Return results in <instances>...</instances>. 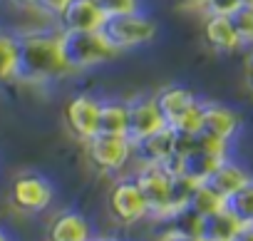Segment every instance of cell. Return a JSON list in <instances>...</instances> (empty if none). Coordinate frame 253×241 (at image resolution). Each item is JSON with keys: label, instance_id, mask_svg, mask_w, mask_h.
I'll return each instance as SVG.
<instances>
[{"label": "cell", "instance_id": "33", "mask_svg": "<svg viewBox=\"0 0 253 241\" xmlns=\"http://www.w3.org/2000/svg\"><path fill=\"white\" fill-rule=\"evenodd\" d=\"M0 241H8V236H5V231L0 229Z\"/></svg>", "mask_w": 253, "mask_h": 241}, {"label": "cell", "instance_id": "18", "mask_svg": "<svg viewBox=\"0 0 253 241\" xmlns=\"http://www.w3.org/2000/svg\"><path fill=\"white\" fill-rule=\"evenodd\" d=\"M47 241H89V224L82 214L65 211L50 224Z\"/></svg>", "mask_w": 253, "mask_h": 241}, {"label": "cell", "instance_id": "29", "mask_svg": "<svg viewBox=\"0 0 253 241\" xmlns=\"http://www.w3.org/2000/svg\"><path fill=\"white\" fill-rule=\"evenodd\" d=\"M164 241H199V239H196V236H189V234H179V231H176V234H169Z\"/></svg>", "mask_w": 253, "mask_h": 241}, {"label": "cell", "instance_id": "28", "mask_svg": "<svg viewBox=\"0 0 253 241\" xmlns=\"http://www.w3.org/2000/svg\"><path fill=\"white\" fill-rule=\"evenodd\" d=\"M179 3H181L184 8H189V10H204L209 0H179Z\"/></svg>", "mask_w": 253, "mask_h": 241}, {"label": "cell", "instance_id": "17", "mask_svg": "<svg viewBox=\"0 0 253 241\" xmlns=\"http://www.w3.org/2000/svg\"><path fill=\"white\" fill-rule=\"evenodd\" d=\"M99 132L126 137V132H129V102L119 97H104L99 102Z\"/></svg>", "mask_w": 253, "mask_h": 241}, {"label": "cell", "instance_id": "7", "mask_svg": "<svg viewBox=\"0 0 253 241\" xmlns=\"http://www.w3.org/2000/svg\"><path fill=\"white\" fill-rule=\"evenodd\" d=\"M87 154L94 167L102 172H119L134 154V145L129 137H119V135H97L87 142Z\"/></svg>", "mask_w": 253, "mask_h": 241}, {"label": "cell", "instance_id": "25", "mask_svg": "<svg viewBox=\"0 0 253 241\" xmlns=\"http://www.w3.org/2000/svg\"><path fill=\"white\" fill-rule=\"evenodd\" d=\"M241 8H243L241 0H209L204 13L206 15H228V18H233Z\"/></svg>", "mask_w": 253, "mask_h": 241}, {"label": "cell", "instance_id": "27", "mask_svg": "<svg viewBox=\"0 0 253 241\" xmlns=\"http://www.w3.org/2000/svg\"><path fill=\"white\" fill-rule=\"evenodd\" d=\"M246 82H248V90L253 92V50H251V55L246 60Z\"/></svg>", "mask_w": 253, "mask_h": 241}, {"label": "cell", "instance_id": "35", "mask_svg": "<svg viewBox=\"0 0 253 241\" xmlns=\"http://www.w3.org/2000/svg\"><path fill=\"white\" fill-rule=\"evenodd\" d=\"M89 241H92V239H89Z\"/></svg>", "mask_w": 253, "mask_h": 241}, {"label": "cell", "instance_id": "12", "mask_svg": "<svg viewBox=\"0 0 253 241\" xmlns=\"http://www.w3.org/2000/svg\"><path fill=\"white\" fill-rule=\"evenodd\" d=\"M134 154L142 162H152V164H167L179 154V132L171 127L159 130L157 135L147 137L144 142H139L134 147Z\"/></svg>", "mask_w": 253, "mask_h": 241}, {"label": "cell", "instance_id": "19", "mask_svg": "<svg viewBox=\"0 0 253 241\" xmlns=\"http://www.w3.org/2000/svg\"><path fill=\"white\" fill-rule=\"evenodd\" d=\"M18 82V35L0 28V87Z\"/></svg>", "mask_w": 253, "mask_h": 241}, {"label": "cell", "instance_id": "15", "mask_svg": "<svg viewBox=\"0 0 253 241\" xmlns=\"http://www.w3.org/2000/svg\"><path fill=\"white\" fill-rule=\"evenodd\" d=\"M204 43L213 52H233L241 48L233 20L228 15H206L204 20Z\"/></svg>", "mask_w": 253, "mask_h": 241}, {"label": "cell", "instance_id": "10", "mask_svg": "<svg viewBox=\"0 0 253 241\" xmlns=\"http://www.w3.org/2000/svg\"><path fill=\"white\" fill-rule=\"evenodd\" d=\"M10 201L25 214L45 211L52 201V187L40 174H20L10 187Z\"/></svg>", "mask_w": 253, "mask_h": 241}, {"label": "cell", "instance_id": "6", "mask_svg": "<svg viewBox=\"0 0 253 241\" xmlns=\"http://www.w3.org/2000/svg\"><path fill=\"white\" fill-rule=\"evenodd\" d=\"M99 102H102V97L80 92V95L70 97L65 104V125L84 145L99 135Z\"/></svg>", "mask_w": 253, "mask_h": 241}, {"label": "cell", "instance_id": "22", "mask_svg": "<svg viewBox=\"0 0 253 241\" xmlns=\"http://www.w3.org/2000/svg\"><path fill=\"white\" fill-rule=\"evenodd\" d=\"M221 209H226V199L218 196L209 184H199L196 192H194V199H191V204H189V211L196 214L199 219H204V216L216 214V211H221Z\"/></svg>", "mask_w": 253, "mask_h": 241}, {"label": "cell", "instance_id": "2", "mask_svg": "<svg viewBox=\"0 0 253 241\" xmlns=\"http://www.w3.org/2000/svg\"><path fill=\"white\" fill-rule=\"evenodd\" d=\"M60 50L70 72L92 70L117 57L102 30H60Z\"/></svg>", "mask_w": 253, "mask_h": 241}, {"label": "cell", "instance_id": "20", "mask_svg": "<svg viewBox=\"0 0 253 241\" xmlns=\"http://www.w3.org/2000/svg\"><path fill=\"white\" fill-rule=\"evenodd\" d=\"M199 182H194L191 177L186 174H171V192H169V209H171V216L181 214L184 209H189L191 199H194V192H196Z\"/></svg>", "mask_w": 253, "mask_h": 241}, {"label": "cell", "instance_id": "23", "mask_svg": "<svg viewBox=\"0 0 253 241\" xmlns=\"http://www.w3.org/2000/svg\"><path fill=\"white\" fill-rule=\"evenodd\" d=\"M231 20H233V28H236L241 48L253 50V8H241Z\"/></svg>", "mask_w": 253, "mask_h": 241}, {"label": "cell", "instance_id": "34", "mask_svg": "<svg viewBox=\"0 0 253 241\" xmlns=\"http://www.w3.org/2000/svg\"><path fill=\"white\" fill-rule=\"evenodd\" d=\"M99 241H117V239H99Z\"/></svg>", "mask_w": 253, "mask_h": 241}, {"label": "cell", "instance_id": "16", "mask_svg": "<svg viewBox=\"0 0 253 241\" xmlns=\"http://www.w3.org/2000/svg\"><path fill=\"white\" fill-rule=\"evenodd\" d=\"M253 177L243 169V167H238L236 162H231L228 157L216 167V172L204 182V184H209L218 196H223V199H228V196H233L236 192H241L248 182H251Z\"/></svg>", "mask_w": 253, "mask_h": 241}, {"label": "cell", "instance_id": "5", "mask_svg": "<svg viewBox=\"0 0 253 241\" xmlns=\"http://www.w3.org/2000/svg\"><path fill=\"white\" fill-rule=\"evenodd\" d=\"M134 182L139 187V192L147 199L149 214L167 219L171 216L169 209V192H171V172L164 164H152V162H142V167L134 174Z\"/></svg>", "mask_w": 253, "mask_h": 241}, {"label": "cell", "instance_id": "26", "mask_svg": "<svg viewBox=\"0 0 253 241\" xmlns=\"http://www.w3.org/2000/svg\"><path fill=\"white\" fill-rule=\"evenodd\" d=\"M67 5H70V0H38L35 10H40V13L50 15V18H60Z\"/></svg>", "mask_w": 253, "mask_h": 241}, {"label": "cell", "instance_id": "8", "mask_svg": "<svg viewBox=\"0 0 253 241\" xmlns=\"http://www.w3.org/2000/svg\"><path fill=\"white\" fill-rule=\"evenodd\" d=\"M109 211L119 224H137L149 216V206L144 194L139 192L134 179H122L109 192Z\"/></svg>", "mask_w": 253, "mask_h": 241}, {"label": "cell", "instance_id": "31", "mask_svg": "<svg viewBox=\"0 0 253 241\" xmlns=\"http://www.w3.org/2000/svg\"><path fill=\"white\" fill-rule=\"evenodd\" d=\"M13 3H18V5H23V8H35L38 0H13Z\"/></svg>", "mask_w": 253, "mask_h": 241}, {"label": "cell", "instance_id": "24", "mask_svg": "<svg viewBox=\"0 0 253 241\" xmlns=\"http://www.w3.org/2000/svg\"><path fill=\"white\" fill-rule=\"evenodd\" d=\"M99 5V10L104 13V18H114V15H129L142 10V0H94Z\"/></svg>", "mask_w": 253, "mask_h": 241}, {"label": "cell", "instance_id": "1", "mask_svg": "<svg viewBox=\"0 0 253 241\" xmlns=\"http://www.w3.org/2000/svg\"><path fill=\"white\" fill-rule=\"evenodd\" d=\"M70 75L62 50L60 30H28L18 33V82L50 85Z\"/></svg>", "mask_w": 253, "mask_h": 241}, {"label": "cell", "instance_id": "21", "mask_svg": "<svg viewBox=\"0 0 253 241\" xmlns=\"http://www.w3.org/2000/svg\"><path fill=\"white\" fill-rule=\"evenodd\" d=\"M226 209L238 219V224L243 229H251L253 226V179L241 192H236L233 196L226 199Z\"/></svg>", "mask_w": 253, "mask_h": 241}, {"label": "cell", "instance_id": "4", "mask_svg": "<svg viewBox=\"0 0 253 241\" xmlns=\"http://www.w3.org/2000/svg\"><path fill=\"white\" fill-rule=\"evenodd\" d=\"M102 33L117 52H124V50H134V48L149 45L157 38L159 28H157L154 18L137 10V13H129V15L107 18L104 25H102Z\"/></svg>", "mask_w": 253, "mask_h": 241}, {"label": "cell", "instance_id": "11", "mask_svg": "<svg viewBox=\"0 0 253 241\" xmlns=\"http://www.w3.org/2000/svg\"><path fill=\"white\" fill-rule=\"evenodd\" d=\"M241 130V114L223 102H204L201 99V135L231 142Z\"/></svg>", "mask_w": 253, "mask_h": 241}, {"label": "cell", "instance_id": "13", "mask_svg": "<svg viewBox=\"0 0 253 241\" xmlns=\"http://www.w3.org/2000/svg\"><path fill=\"white\" fill-rule=\"evenodd\" d=\"M104 13L94 0H70V5L57 18L60 30H102Z\"/></svg>", "mask_w": 253, "mask_h": 241}, {"label": "cell", "instance_id": "9", "mask_svg": "<svg viewBox=\"0 0 253 241\" xmlns=\"http://www.w3.org/2000/svg\"><path fill=\"white\" fill-rule=\"evenodd\" d=\"M164 127H167V122H164V114H162L154 95L129 99V132H126V137H129V142L134 147Z\"/></svg>", "mask_w": 253, "mask_h": 241}, {"label": "cell", "instance_id": "32", "mask_svg": "<svg viewBox=\"0 0 253 241\" xmlns=\"http://www.w3.org/2000/svg\"><path fill=\"white\" fill-rule=\"evenodd\" d=\"M241 5L243 8H253V0H241Z\"/></svg>", "mask_w": 253, "mask_h": 241}, {"label": "cell", "instance_id": "30", "mask_svg": "<svg viewBox=\"0 0 253 241\" xmlns=\"http://www.w3.org/2000/svg\"><path fill=\"white\" fill-rule=\"evenodd\" d=\"M236 241H253V226H251V229H243Z\"/></svg>", "mask_w": 253, "mask_h": 241}, {"label": "cell", "instance_id": "14", "mask_svg": "<svg viewBox=\"0 0 253 241\" xmlns=\"http://www.w3.org/2000/svg\"><path fill=\"white\" fill-rule=\"evenodd\" d=\"M241 231H243V226L238 224V219L228 209H221L199 221L196 239L199 241H236Z\"/></svg>", "mask_w": 253, "mask_h": 241}, {"label": "cell", "instance_id": "3", "mask_svg": "<svg viewBox=\"0 0 253 241\" xmlns=\"http://www.w3.org/2000/svg\"><path fill=\"white\" fill-rule=\"evenodd\" d=\"M157 104L164 114L167 127L176 130L179 137L201 135V99L186 85H167L157 95Z\"/></svg>", "mask_w": 253, "mask_h": 241}]
</instances>
